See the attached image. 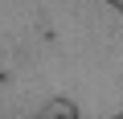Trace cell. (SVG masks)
I'll return each instance as SVG.
<instances>
[{
	"label": "cell",
	"mask_w": 123,
	"mask_h": 119,
	"mask_svg": "<svg viewBox=\"0 0 123 119\" xmlns=\"http://www.w3.org/2000/svg\"><path fill=\"white\" fill-rule=\"evenodd\" d=\"M37 115H123V8L115 0H0V119Z\"/></svg>",
	"instance_id": "obj_1"
},
{
	"label": "cell",
	"mask_w": 123,
	"mask_h": 119,
	"mask_svg": "<svg viewBox=\"0 0 123 119\" xmlns=\"http://www.w3.org/2000/svg\"><path fill=\"white\" fill-rule=\"evenodd\" d=\"M119 119H123V115H119Z\"/></svg>",
	"instance_id": "obj_3"
},
{
	"label": "cell",
	"mask_w": 123,
	"mask_h": 119,
	"mask_svg": "<svg viewBox=\"0 0 123 119\" xmlns=\"http://www.w3.org/2000/svg\"><path fill=\"white\" fill-rule=\"evenodd\" d=\"M115 4H119V8H123V0H115Z\"/></svg>",
	"instance_id": "obj_2"
}]
</instances>
